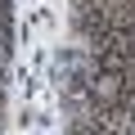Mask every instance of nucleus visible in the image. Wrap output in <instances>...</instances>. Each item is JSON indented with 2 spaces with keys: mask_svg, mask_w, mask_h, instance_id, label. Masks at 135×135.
<instances>
[{
  "mask_svg": "<svg viewBox=\"0 0 135 135\" xmlns=\"http://www.w3.org/2000/svg\"><path fill=\"white\" fill-rule=\"evenodd\" d=\"M0 59H5V50H0Z\"/></svg>",
  "mask_w": 135,
  "mask_h": 135,
  "instance_id": "nucleus-1",
  "label": "nucleus"
}]
</instances>
